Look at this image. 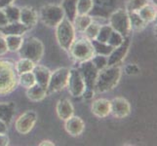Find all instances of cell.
<instances>
[{
	"label": "cell",
	"mask_w": 157,
	"mask_h": 146,
	"mask_svg": "<svg viewBox=\"0 0 157 146\" xmlns=\"http://www.w3.org/2000/svg\"><path fill=\"white\" fill-rule=\"evenodd\" d=\"M122 75L119 66H106L100 70L95 83V93L102 94L114 89L118 85Z\"/></svg>",
	"instance_id": "1"
},
{
	"label": "cell",
	"mask_w": 157,
	"mask_h": 146,
	"mask_svg": "<svg viewBox=\"0 0 157 146\" xmlns=\"http://www.w3.org/2000/svg\"><path fill=\"white\" fill-rule=\"evenodd\" d=\"M18 85V73L15 64L9 61H0V95L13 92Z\"/></svg>",
	"instance_id": "2"
},
{
	"label": "cell",
	"mask_w": 157,
	"mask_h": 146,
	"mask_svg": "<svg viewBox=\"0 0 157 146\" xmlns=\"http://www.w3.org/2000/svg\"><path fill=\"white\" fill-rule=\"evenodd\" d=\"M18 53L21 58H29L34 63H38L44 55V45L35 37H29L28 39H24Z\"/></svg>",
	"instance_id": "3"
},
{
	"label": "cell",
	"mask_w": 157,
	"mask_h": 146,
	"mask_svg": "<svg viewBox=\"0 0 157 146\" xmlns=\"http://www.w3.org/2000/svg\"><path fill=\"white\" fill-rule=\"evenodd\" d=\"M78 69L85 83V91L82 96L86 99H90L95 95V83L99 70L92 63L91 59L80 62V66Z\"/></svg>",
	"instance_id": "4"
},
{
	"label": "cell",
	"mask_w": 157,
	"mask_h": 146,
	"mask_svg": "<svg viewBox=\"0 0 157 146\" xmlns=\"http://www.w3.org/2000/svg\"><path fill=\"white\" fill-rule=\"evenodd\" d=\"M126 0H93V8L89 15L93 19H107L115 10L125 8Z\"/></svg>",
	"instance_id": "5"
},
{
	"label": "cell",
	"mask_w": 157,
	"mask_h": 146,
	"mask_svg": "<svg viewBox=\"0 0 157 146\" xmlns=\"http://www.w3.org/2000/svg\"><path fill=\"white\" fill-rule=\"evenodd\" d=\"M68 52L71 58L79 62L90 61L95 55L92 42L91 40L86 38V37L75 39L71 46L69 47Z\"/></svg>",
	"instance_id": "6"
},
{
	"label": "cell",
	"mask_w": 157,
	"mask_h": 146,
	"mask_svg": "<svg viewBox=\"0 0 157 146\" xmlns=\"http://www.w3.org/2000/svg\"><path fill=\"white\" fill-rule=\"evenodd\" d=\"M108 24L111 26V28L117 31L124 37L130 36L131 33V25H130L129 13L125 8H120L112 12L109 17L107 18Z\"/></svg>",
	"instance_id": "7"
},
{
	"label": "cell",
	"mask_w": 157,
	"mask_h": 146,
	"mask_svg": "<svg viewBox=\"0 0 157 146\" xmlns=\"http://www.w3.org/2000/svg\"><path fill=\"white\" fill-rule=\"evenodd\" d=\"M56 38L59 47L63 50L68 51L69 47L71 46L75 40V28L73 24L64 18L61 23L56 26Z\"/></svg>",
	"instance_id": "8"
},
{
	"label": "cell",
	"mask_w": 157,
	"mask_h": 146,
	"mask_svg": "<svg viewBox=\"0 0 157 146\" xmlns=\"http://www.w3.org/2000/svg\"><path fill=\"white\" fill-rule=\"evenodd\" d=\"M39 18L46 26L56 28L66 18V16H64V12L61 5L47 4L40 9Z\"/></svg>",
	"instance_id": "9"
},
{
	"label": "cell",
	"mask_w": 157,
	"mask_h": 146,
	"mask_svg": "<svg viewBox=\"0 0 157 146\" xmlns=\"http://www.w3.org/2000/svg\"><path fill=\"white\" fill-rule=\"evenodd\" d=\"M69 76V68L61 67L56 69L54 72H51V76L49 82L46 87L47 94L50 95L53 93H57L67 88V80Z\"/></svg>",
	"instance_id": "10"
},
{
	"label": "cell",
	"mask_w": 157,
	"mask_h": 146,
	"mask_svg": "<svg viewBox=\"0 0 157 146\" xmlns=\"http://www.w3.org/2000/svg\"><path fill=\"white\" fill-rule=\"evenodd\" d=\"M67 88L69 95L73 97L82 96L85 91V83L78 68L69 69V76L67 80Z\"/></svg>",
	"instance_id": "11"
},
{
	"label": "cell",
	"mask_w": 157,
	"mask_h": 146,
	"mask_svg": "<svg viewBox=\"0 0 157 146\" xmlns=\"http://www.w3.org/2000/svg\"><path fill=\"white\" fill-rule=\"evenodd\" d=\"M37 122V114L32 110H28L21 114L15 122V129L21 134L29 133Z\"/></svg>",
	"instance_id": "12"
},
{
	"label": "cell",
	"mask_w": 157,
	"mask_h": 146,
	"mask_svg": "<svg viewBox=\"0 0 157 146\" xmlns=\"http://www.w3.org/2000/svg\"><path fill=\"white\" fill-rule=\"evenodd\" d=\"M130 48V37L127 36L122 42V44L113 48L111 53L107 56V66H119L126 58Z\"/></svg>",
	"instance_id": "13"
},
{
	"label": "cell",
	"mask_w": 157,
	"mask_h": 146,
	"mask_svg": "<svg viewBox=\"0 0 157 146\" xmlns=\"http://www.w3.org/2000/svg\"><path fill=\"white\" fill-rule=\"evenodd\" d=\"M131 112L130 102L121 96L114 97L110 100V114L117 119L127 117Z\"/></svg>",
	"instance_id": "14"
},
{
	"label": "cell",
	"mask_w": 157,
	"mask_h": 146,
	"mask_svg": "<svg viewBox=\"0 0 157 146\" xmlns=\"http://www.w3.org/2000/svg\"><path fill=\"white\" fill-rule=\"evenodd\" d=\"M64 129L71 137H79L85 129L84 121L78 116H71L64 121Z\"/></svg>",
	"instance_id": "15"
},
{
	"label": "cell",
	"mask_w": 157,
	"mask_h": 146,
	"mask_svg": "<svg viewBox=\"0 0 157 146\" xmlns=\"http://www.w3.org/2000/svg\"><path fill=\"white\" fill-rule=\"evenodd\" d=\"M37 21H38V14H37L34 8L29 6H25L23 8H21L20 20H19L20 23L25 24V26H28L30 29L36 24Z\"/></svg>",
	"instance_id": "16"
},
{
	"label": "cell",
	"mask_w": 157,
	"mask_h": 146,
	"mask_svg": "<svg viewBox=\"0 0 157 146\" xmlns=\"http://www.w3.org/2000/svg\"><path fill=\"white\" fill-rule=\"evenodd\" d=\"M92 113L98 118H105L110 114V100L106 99H98L93 101L91 106Z\"/></svg>",
	"instance_id": "17"
},
{
	"label": "cell",
	"mask_w": 157,
	"mask_h": 146,
	"mask_svg": "<svg viewBox=\"0 0 157 146\" xmlns=\"http://www.w3.org/2000/svg\"><path fill=\"white\" fill-rule=\"evenodd\" d=\"M56 112L58 117L63 121H66L67 119L74 115V107L71 101L67 99H62L57 102Z\"/></svg>",
	"instance_id": "18"
},
{
	"label": "cell",
	"mask_w": 157,
	"mask_h": 146,
	"mask_svg": "<svg viewBox=\"0 0 157 146\" xmlns=\"http://www.w3.org/2000/svg\"><path fill=\"white\" fill-rule=\"evenodd\" d=\"M29 28L25 26L20 21H15V23H8L6 25L0 28V33L4 36L6 35H21L23 36L25 33L28 32Z\"/></svg>",
	"instance_id": "19"
},
{
	"label": "cell",
	"mask_w": 157,
	"mask_h": 146,
	"mask_svg": "<svg viewBox=\"0 0 157 146\" xmlns=\"http://www.w3.org/2000/svg\"><path fill=\"white\" fill-rule=\"evenodd\" d=\"M32 72L34 74L36 83L42 86V87L46 88L51 76L50 69L47 68L46 66H41V64H35L33 69H32Z\"/></svg>",
	"instance_id": "20"
},
{
	"label": "cell",
	"mask_w": 157,
	"mask_h": 146,
	"mask_svg": "<svg viewBox=\"0 0 157 146\" xmlns=\"http://www.w3.org/2000/svg\"><path fill=\"white\" fill-rule=\"evenodd\" d=\"M48 95L46 88L42 87V86L38 84H34L33 86H31L30 88L26 89V96L28 99H30L31 101H41L42 99H44L45 97Z\"/></svg>",
	"instance_id": "21"
},
{
	"label": "cell",
	"mask_w": 157,
	"mask_h": 146,
	"mask_svg": "<svg viewBox=\"0 0 157 146\" xmlns=\"http://www.w3.org/2000/svg\"><path fill=\"white\" fill-rule=\"evenodd\" d=\"M15 109L13 102H0V120L10 125L15 115Z\"/></svg>",
	"instance_id": "22"
},
{
	"label": "cell",
	"mask_w": 157,
	"mask_h": 146,
	"mask_svg": "<svg viewBox=\"0 0 157 146\" xmlns=\"http://www.w3.org/2000/svg\"><path fill=\"white\" fill-rule=\"evenodd\" d=\"M137 12L140 17L147 24L153 21L156 18V6L153 3H150L149 1L139 11H137Z\"/></svg>",
	"instance_id": "23"
},
{
	"label": "cell",
	"mask_w": 157,
	"mask_h": 146,
	"mask_svg": "<svg viewBox=\"0 0 157 146\" xmlns=\"http://www.w3.org/2000/svg\"><path fill=\"white\" fill-rule=\"evenodd\" d=\"M78 0H63L61 7L63 8L64 16L70 21H73V20L76 17V5Z\"/></svg>",
	"instance_id": "24"
},
{
	"label": "cell",
	"mask_w": 157,
	"mask_h": 146,
	"mask_svg": "<svg viewBox=\"0 0 157 146\" xmlns=\"http://www.w3.org/2000/svg\"><path fill=\"white\" fill-rule=\"evenodd\" d=\"M92 21H93V18L90 15H76L72 24L75 30H77L79 32H83Z\"/></svg>",
	"instance_id": "25"
},
{
	"label": "cell",
	"mask_w": 157,
	"mask_h": 146,
	"mask_svg": "<svg viewBox=\"0 0 157 146\" xmlns=\"http://www.w3.org/2000/svg\"><path fill=\"white\" fill-rule=\"evenodd\" d=\"M4 38L9 52H18L24 42L23 36L21 35H6Z\"/></svg>",
	"instance_id": "26"
},
{
	"label": "cell",
	"mask_w": 157,
	"mask_h": 146,
	"mask_svg": "<svg viewBox=\"0 0 157 146\" xmlns=\"http://www.w3.org/2000/svg\"><path fill=\"white\" fill-rule=\"evenodd\" d=\"M129 13V20L130 25H131V30L133 31H140L143 30L147 24L140 17L138 12H128Z\"/></svg>",
	"instance_id": "27"
},
{
	"label": "cell",
	"mask_w": 157,
	"mask_h": 146,
	"mask_svg": "<svg viewBox=\"0 0 157 146\" xmlns=\"http://www.w3.org/2000/svg\"><path fill=\"white\" fill-rule=\"evenodd\" d=\"M91 42H92V45H93L94 52L96 55H101V56L107 57L113 50V47L108 45L105 42H100V41H97L96 39L91 40Z\"/></svg>",
	"instance_id": "28"
},
{
	"label": "cell",
	"mask_w": 157,
	"mask_h": 146,
	"mask_svg": "<svg viewBox=\"0 0 157 146\" xmlns=\"http://www.w3.org/2000/svg\"><path fill=\"white\" fill-rule=\"evenodd\" d=\"M36 63H34L33 62H31L29 58H21L19 61L16 62L15 64V69L17 71L18 75L25 73V72H29V71H32L34 66Z\"/></svg>",
	"instance_id": "29"
},
{
	"label": "cell",
	"mask_w": 157,
	"mask_h": 146,
	"mask_svg": "<svg viewBox=\"0 0 157 146\" xmlns=\"http://www.w3.org/2000/svg\"><path fill=\"white\" fill-rule=\"evenodd\" d=\"M18 84L21 85L23 88H25V89H29L31 87V86L36 84L33 72L29 71V72L19 74L18 75Z\"/></svg>",
	"instance_id": "30"
},
{
	"label": "cell",
	"mask_w": 157,
	"mask_h": 146,
	"mask_svg": "<svg viewBox=\"0 0 157 146\" xmlns=\"http://www.w3.org/2000/svg\"><path fill=\"white\" fill-rule=\"evenodd\" d=\"M3 11H4L5 15H6L7 20H8L9 23L19 21L21 8L15 6V5H13V4H11V5H8L7 7L3 8Z\"/></svg>",
	"instance_id": "31"
},
{
	"label": "cell",
	"mask_w": 157,
	"mask_h": 146,
	"mask_svg": "<svg viewBox=\"0 0 157 146\" xmlns=\"http://www.w3.org/2000/svg\"><path fill=\"white\" fill-rule=\"evenodd\" d=\"M93 8V0H78L76 5V15H89Z\"/></svg>",
	"instance_id": "32"
},
{
	"label": "cell",
	"mask_w": 157,
	"mask_h": 146,
	"mask_svg": "<svg viewBox=\"0 0 157 146\" xmlns=\"http://www.w3.org/2000/svg\"><path fill=\"white\" fill-rule=\"evenodd\" d=\"M100 26H101L100 23L93 20V21H92V23L87 26V28L83 31V33H84L86 38L89 39V40L96 39L97 34H98L99 29H100Z\"/></svg>",
	"instance_id": "33"
},
{
	"label": "cell",
	"mask_w": 157,
	"mask_h": 146,
	"mask_svg": "<svg viewBox=\"0 0 157 146\" xmlns=\"http://www.w3.org/2000/svg\"><path fill=\"white\" fill-rule=\"evenodd\" d=\"M112 28L109 24H101L100 26V29H99V32L98 34H97V37H96V40L97 41H100V42H107L108 38H109V36L112 32Z\"/></svg>",
	"instance_id": "34"
},
{
	"label": "cell",
	"mask_w": 157,
	"mask_h": 146,
	"mask_svg": "<svg viewBox=\"0 0 157 146\" xmlns=\"http://www.w3.org/2000/svg\"><path fill=\"white\" fill-rule=\"evenodd\" d=\"M148 2V0H126L125 9L127 12H137Z\"/></svg>",
	"instance_id": "35"
},
{
	"label": "cell",
	"mask_w": 157,
	"mask_h": 146,
	"mask_svg": "<svg viewBox=\"0 0 157 146\" xmlns=\"http://www.w3.org/2000/svg\"><path fill=\"white\" fill-rule=\"evenodd\" d=\"M91 62L99 71L107 66V57H105V56L96 55L95 54L93 58H91Z\"/></svg>",
	"instance_id": "36"
},
{
	"label": "cell",
	"mask_w": 157,
	"mask_h": 146,
	"mask_svg": "<svg viewBox=\"0 0 157 146\" xmlns=\"http://www.w3.org/2000/svg\"><path fill=\"white\" fill-rule=\"evenodd\" d=\"M124 39H125V37H124L123 35H121L120 33H118L117 31L112 30L109 38H108L106 43L108 45H110L111 47L115 48V47L119 46L120 44H122V42L124 41Z\"/></svg>",
	"instance_id": "37"
},
{
	"label": "cell",
	"mask_w": 157,
	"mask_h": 146,
	"mask_svg": "<svg viewBox=\"0 0 157 146\" xmlns=\"http://www.w3.org/2000/svg\"><path fill=\"white\" fill-rule=\"evenodd\" d=\"M125 72L128 75H136L140 72V68L137 64L131 63V64H128V66L125 67Z\"/></svg>",
	"instance_id": "38"
},
{
	"label": "cell",
	"mask_w": 157,
	"mask_h": 146,
	"mask_svg": "<svg viewBox=\"0 0 157 146\" xmlns=\"http://www.w3.org/2000/svg\"><path fill=\"white\" fill-rule=\"evenodd\" d=\"M8 48L6 45V41H5L4 36H0V57L6 55L8 53Z\"/></svg>",
	"instance_id": "39"
},
{
	"label": "cell",
	"mask_w": 157,
	"mask_h": 146,
	"mask_svg": "<svg viewBox=\"0 0 157 146\" xmlns=\"http://www.w3.org/2000/svg\"><path fill=\"white\" fill-rule=\"evenodd\" d=\"M10 139L9 137L7 136L6 133H0V146H7L9 145Z\"/></svg>",
	"instance_id": "40"
},
{
	"label": "cell",
	"mask_w": 157,
	"mask_h": 146,
	"mask_svg": "<svg viewBox=\"0 0 157 146\" xmlns=\"http://www.w3.org/2000/svg\"><path fill=\"white\" fill-rule=\"evenodd\" d=\"M8 23L9 21L7 20V17H6V15H5L3 9H0V28L6 25Z\"/></svg>",
	"instance_id": "41"
},
{
	"label": "cell",
	"mask_w": 157,
	"mask_h": 146,
	"mask_svg": "<svg viewBox=\"0 0 157 146\" xmlns=\"http://www.w3.org/2000/svg\"><path fill=\"white\" fill-rule=\"evenodd\" d=\"M8 132V125L2 120H0V133H6Z\"/></svg>",
	"instance_id": "42"
},
{
	"label": "cell",
	"mask_w": 157,
	"mask_h": 146,
	"mask_svg": "<svg viewBox=\"0 0 157 146\" xmlns=\"http://www.w3.org/2000/svg\"><path fill=\"white\" fill-rule=\"evenodd\" d=\"M15 0H0V9H3L5 7H7L8 5L13 4Z\"/></svg>",
	"instance_id": "43"
},
{
	"label": "cell",
	"mask_w": 157,
	"mask_h": 146,
	"mask_svg": "<svg viewBox=\"0 0 157 146\" xmlns=\"http://www.w3.org/2000/svg\"><path fill=\"white\" fill-rule=\"evenodd\" d=\"M40 146H46V145H50V146H53V145H55V143L50 141V140H44V141H42L39 143Z\"/></svg>",
	"instance_id": "44"
}]
</instances>
